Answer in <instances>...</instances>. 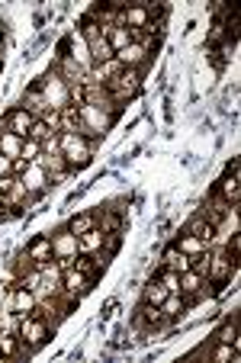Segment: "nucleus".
I'll list each match as a JSON object with an SVG mask.
<instances>
[{
	"label": "nucleus",
	"instance_id": "nucleus-13",
	"mask_svg": "<svg viewBox=\"0 0 241 363\" xmlns=\"http://www.w3.org/2000/svg\"><path fill=\"white\" fill-rule=\"evenodd\" d=\"M33 123H35V119L29 116V113L23 110V106H13V110H10L7 116H4V129L13 132V135H20V138H26V135H29Z\"/></svg>",
	"mask_w": 241,
	"mask_h": 363
},
{
	"label": "nucleus",
	"instance_id": "nucleus-25",
	"mask_svg": "<svg viewBox=\"0 0 241 363\" xmlns=\"http://www.w3.org/2000/svg\"><path fill=\"white\" fill-rule=\"evenodd\" d=\"M161 312H164V315L174 322V318H180V315L186 312V299H184L180 293H167L164 302H161Z\"/></svg>",
	"mask_w": 241,
	"mask_h": 363
},
{
	"label": "nucleus",
	"instance_id": "nucleus-4",
	"mask_svg": "<svg viewBox=\"0 0 241 363\" xmlns=\"http://www.w3.org/2000/svg\"><path fill=\"white\" fill-rule=\"evenodd\" d=\"M106 90H110V100L123 110V103H129L132 96L142 90V71L138 68H123L113 81H106Z\"/></svg>",
	"mask_w": 241,
	"mask_h": 363
},
{
	"label": "nucleus",
	"instance_id": "nucleus-42",
	"mask_svg": "<svg viewBox=\"0 0 241 363\" xmlns=\"http://www.w3.org/2000/svg\"><path fill=\"white\" fill-rule=\"evenodd\" d=\"M213 84H215V71H206V74H203V81H200V87H213Z\"/></svg>",
	"mask_w": 241,
	"mask_h": 363
},
{
	"label": "nucleus",
	"instance_id": "nucleus-5",
	"mask_svg": "<svg viewBox=\"0 0 241 363\" xmlns=\"http://www.w3.org/2000/svg\"><path fill=\"white\" fill-rule=\"evenodd\" d=\"M238 261H232V254L222 247V251H209V267H206V283L215 289H222L228 280H232Z\"/></svg>",
	"mask_w": 241,
	"mask_h": 363
},
{
	"label": "nucleus",
	"instance_id": "nucleus-32",
	"mask_svg": "<svg viewBox=\"0 0 241 363\" xmlns=\"http://www.w3.org/2000/svg\"><path fill=\"white\" fill-rule=\"evenodd\" d=\"M209 357H213L215 363H228V360H238V350H235L232 344H225V341H215V347L209 350Z\"/></svg>",
	"mask_w": 241,
	"mask_h": 363
},
{
	"label": "nucleus",
	"instance_id": "nucleus-30",
	"mask_svg": "<svg viewBox=\"0 0 241 363\" xmlns=\"http://www.w3.org/2000/svg\"><path fill=\"white\" fill-rule=\"evenodd\" d=\"M74 267L81 270L84 277H90L94 283H96V277H100V264H96V254H77V257H74Z\"/></svg>",
	"mask_w": 241,
	"mask_h": 363
},
{
	"label": "nucleus",
	"instance_id": "nucleus-21",
	"mask_svg": "<svg viewBox=\"0 0 241 363\" xmlns=\"http://www.w3.org/2000/svg\"><path fill=\"white\" fill-rule=\"evenodd\" d=\"M161 267L184 274V270H190V257H186V254H180V251H177V245H167V247H164V254H161Z\"/></svg>",
	"mask_w": 241,
	"mask_h": 363
},
{
	"label": "nucleus",
	"instance_id": "nucleus-33",
	"mask_svg": "<svg viewBox=\"0 0 241 363\" xmlns=\"http://www.w3.org/2000/svg\"><path fill=\"white\" fill-rule=\"evenodd\" d=\"M155 277H158V280H161V286H164L167 293H180V274H177V270H167V267H161Z\"/></svg>",
	"mask_w": 241,
	"mask_h": 363
},
{
	"label": "nucleus",
	"instance_id": "nucleus-8",
	"mask_svg": "<svg viewBox=\"0 0 241 363\" xmlns=\"http://www.w3.org/2000/svg\"><path fill=\"white\" fill-rule=\"evenodd\" d=\"M20 184H23V190H26V196L29 199H39L42 193L48 190V171L45 167H39V164H26V171L20 174Z\"/></svg>",
	"mask_w": 241,
	"mask_h": 363
},
{
	"label": "nucleus",
	"instance_id": "nucleus-20",
	"mask_svg": "<svg viewBox=\"0 0 241 363\" xmlns=\"http://www.w3.org/2000/svg\"><path fill=\"white\" fill-rule=\"evenodd\" d=\"M20 106L29 113L33 119H39L42 113L48 110V103H45V96L39 94V87H26V94H23V100H20Z\"/></svg>",
	"mask_w": 241,
	"mask_h": 363
},
{
	"label": "nucleus",
	"instance_id": "nucleus-6",
	"mask_svg": "<svg viewBox=\"0 0 241 363\" xmlns=\"http://www.w3.org/2000/svg\"><path fill=\"white\" fill-rule=\"evenodd\" d=\"M39 94L45 96L48 110H65V106H71V96H68V81H62V77L55 74V71H48L45 77H42L39 84Z\"/></svg>",
	"mask_w": 241,
	"mask_h": 363
},
{
	"label": "nucleus",
	"instance_id": "nucleus-31",
	"mask_svg": "<svg viewBox=\"0 0 241 363\" xmlns=\"http://www.w3.org/2000/svg\"><path fill=\"white\" fill-rule=\"evenodd\" d=\"M164 296H167V289L161 286V280H158V277H152V280L145 283L142 302H152V306H161V302H164Z\"/></svg>",
	"mask_w": 241,
	"mask_h": 363
},
{
	"label": "nucleus",
	"instance_id": "nucleus-34",
	"mask_svg": "<svg viewBox=\"0 0 241 363\" xmlns=\"http://www.w3.org/2000/svg\"><path fill=\"white\" fill-rule=\"evenodd\" d=\"M77 129H81L77 106H65V110H62V132H77Z\"/></svg>",
	"mask_w": 241,
	"mask_h": 363
},
{
	"label": "nucleus",
	"instance_id": "nucleus-39",
	"mask_svg": "<svg viewBox=\"0 0 241 363\" xmlns=\"http://www.w3.org/2000/svg\"><path fill=\"white\" fill-rule=\"evenodd\" d=\"M71 174H74L71 167H62V171H52V174H48V184H65V180H68Z\"/></svg>",
	"mask_w": 241,
	"mask_h": 363
},
{
	"label": "nucleus",
	"instance_id": "nucleus-18",
	"mask_svg": "<svg viewBox=\"0 0 241 363\" xmlns=\"http://www.w3.org/2000/svg\"><path fill=\"white\" fill-rule=\"evenodd\" d=\"M103 241H106V232L100 225L90 228V232L77 235V254H100L103 251Z\"/></svg>",
	"mask_w": 241,
	"mask_h": 363
},
{
	"label": "nucleus",
	"instance_id": "nucleus-1",
	"mask_svg": "<svg viewBox=\"0 0 241 363\" xmlns=\"http://www.w3.org/2000/svg\"><path fill=\"white\" fill-rule=\"evenodd\" d=\"M23 341V357H33L35 350H42L52 337V328H48L45 315L42 312H33V315H20V328H16Z\"/></svg>",
	"mask_w": 241,
	"mask_h": 363
},
{
	"label": "nucleus",
	"instance_id": "nucleus-2",
	"mask_svg": "<svg viewBox=\"0 0 241 363\" xmlns=\"http://www.w3.org/2000/svg\"><path fill=\"white\" fill-rule=\"evenodd\" d=\"M58 145H62V158L71 171L87 167L94 158V142H87L81 132H58Z\"/></svg>",
	"mask_w": 241,
	"mask_h": 363
},
{
	"label": "nucleus",
	"instance_id": "nucleus-37",
	"mask_svg": "<svg viewBox=\"0 0 241 363\" xmlns=\"http://www.w3.org/2000/svg\"><path fill=\"white\" fill-rule=\"evenodd\" d=\"M106 222H103V232L113 235V232H123V216L116 213V209H110V213H103Z\"/></svg>",
	"mask_w": 241,
	"mask_h": 363
},
{
	"label": "nucleus",
	"instance_id": "nucleus-19",
	"mask_svg": "<svg viewBox=\"0 0 241 363\" xmlns=\"http://www.w3.org/2000/svg\"><path fill=\"white\" fill-rule=\"evenodd\" d=\"M55 74L62 77V81H68V84H77V81H84V74H87V71H84L81 65L74 62V58L58 55V62H55Z\"/></svg>",
	"mask_w": 241,
	"mask_h": 363
},
{
	"label": "nucleus",
	"instance_id": "nucleus-27",
	"mask_svg": "<svg viewBox=\"0 0 241 363\" xmlns=\"http://www.w3.org/2000/svg\"><path fill=\"white\" fill-rule=\"evenodd\" d=\"M87 48H90V58H94V65H103V62H110V58H116V52L110 48V42L100 35V39H94V42H87Z\"/></svg>",
	"mask_w": 241,
	"mask_h": 363
},
{
	"label": "nucleus",
	"instance_id": "nucleus-11",
	"mask_svg": "<svg viewBox=\"0 0 241 363\" xmlns=\"http://www.w3.org/2000/svg\"><path fill=\"white\" fill-rule=\"evenodd\" d=\"M116 62L123 65V68L145 71V65L152 62V52H148V48H142V45H135V42H129L125 48H119V52H116Z\"/></svg>",
	"mask_w": 241,
	"mask_h": 363
},
{
	"label": "nucleus",
	"instance_id": "nucleus-14",
	"mask_svg": "<svg viewBox=\"0 0 241 363\" xmlns=\"http://www.w3.org/2000/svg\"><path fill=\"white\" fill-rule=\"evenodd\" d=\"M90 289H94V280H90V277H84L77 267H71V270H65V274H62V293L84 296V293H90Z\"/></svg>",
	"mask_w": 241,
	"mask_h": 363
},
{
	"label": "nucleus",
	"instance_id": "nucleus-41",
	"mask_svg": "<svg viewBox=\"0 0 241 363\" xmlns=\"http://www.w3.org/2000/svg\"><path fill=\"white\" fill-rule=\"evenodd\" d=\"M7 174H13V161L0 155V177H7Z\"/></svg>",
	"mask_w": 241,
	"mask_h": 363
},
{
	"label": "nucleus",
	"instance_id": "nucleus-10",
	"mask_svg": "<svg viewBox=\"0 0 241 363\" xmlns=\"http://www.w3.org/2000/svg\"><path fill=\"white\" fill-rule=\"evenodd\" d=\"M10 308H13L16 318H20V315H33L35 308H39V296H35L33 289H26V286H20V283H16L13 293H10Z\"/></svg>",
	"mask_w": 241,
	"mask_h": 363
},
{
	"label": "nucleus",
	"instance_id": "nucleus-40",
	"mask_svg": "<svg viewBox=\"0 0 241 363\" xmlns=\"http://www.w3.org/2000/svg\"><path fill=\"white\" fill-rule=\"evenodd\" d=\"M225 251L232 254V261H238V254H241V235H232V241L225 245Z\"/></svg>",
	"mask_w": 241,
	"mask_h": 363
},
{
	"label": "nucleus",
	"instance_id": "nucleus-9",
	"mask_svg": "<svg viewBox=\"0 0 241 363\" xmlns=\"http://www.w3.org/2000/svg\"><path fill=\"white\" fill-rule=\"evenodd\" d=\"M215 196H222L228 206H238L241 199V177H238V161H232V167H228V174L219 180V186H215Z\"/></svg>",
	"mask_w": 241,
	"mask_h": 363
},
{
	"label": "nucleus",
	"instance_id": "nucleus-36",
	"mask_svg": "<svg viewBox=\"0 0 241 363\" xmlns=\"http://www.w3.org/2000/svg\"><path fill=\"white\" fill-rule=\"evenodd\" d=\"M42 155V142H33V138H26V142H23V151H20V158L23 161H29V164H33L35 158H39Z\"/></svg>",
	"mask_w": 241,
	"mask_h": 363
},
{
	"label": "nucleus",
	"instance_id": "nucleus-7",
	"mask_svg": "<svg viewBox=\"0 0 241 363\" xmlns=\"http://www.w3.org/2000/svg\"><path fill=\"white\" fill-rule=\"evenodd\" d=\"M206 277L200 274V270H184V274H180V296H184L186 299V306H193V302L196 299H206Z\"/></svg>",
	"mask_w": 241,
	"mask_h": 363
},
{
	"label": "nucleus",
	"instance_id": "nucleus-29",
	"mask_svg": "<svg viewBox=\"0 0 241 363\" xmlns=\"http://www.w3.org/2000/svg\"><path fill=\"white\" fill-rule=\"evenodd\" d=\"M90 228H96V213H77L68 219L71 235H84V232H90Z\"/></svg>",
	"mask_w": 241,
	"mask_h": 363
},
{
	"label": "nucleus",
	"instance_id": "nucleus-23",
	"mask_svg": "<svg viewBox=\"0 0 241 363\" xmlns=\"http://www.w3.org/2000/svg\"><path fill=\"white\" fill-rule=\"evenodd\" d=\"M16 357H23L20 335H10V331H4V335H0V360H16Z\"/></svg>",
	"mask_w": 241,
	"mask_h": 363
},
{
	"label": "nucleus",
	"instance_id": "nucleus-12",
	"mask_svg": "<svg viewBox=\"0 0 241 363\" xmlns=\"http://www.w3.org/2000/svg\"><path fill=\"white\" fill-rule=\"evenodd\" d=\"M52 238V254L55 257H77V235L68 232V225H62L55 235H48Z\"/></svg>",
	"mask_w": 241,
	"mask_h": 363
},
{
	"label": "nucleus",
	"instance_id": "nucleus-16",
	"mask_svg": "<svg viewBox=\"0 0 241 363\" xmlns=\"http://www.w3.org/2000/svg\"><path fill=\"white\" fill-rule=\"evenodd\" d=\"M184 232H186V235H196V238H200V241H206V245H213V241H215V235H219V228H215L213 222H209L203 213H196V216H193V219L184 225Z\"/></svg>",
	"mask_w": 241,
	"mask_h": 363
},
{
	"label": "nucleus",
	"instance_id": "nucleus-28",
	"mask_svg": "<svg viewBox=\"0 0 241 363\" xmlns=\"http://www.w3.org/2000/svg\"><path fill=\"white\" fill-rule=\"evenodd\" d=\"M103 39L110 42L113 52H119V48H125L132 42V33L125 26H110V29H103Z\"/></svg>",
	"mask_w": 241,
	"mask_h": 363
},
{
	"label": "nucleus",
	"instance_id": "nucleus-3",
	"mask_svg": "<svg viewBox=\"0 0 241 363\" xmlns=\"http://www.w3.org/2000/svg\"><path fill=\"white\" fill-rule=\"evenodd\" d=\"M77 116H81V135L87 138V142H96V138H103L106 132L113 129V113H106V110H100V106H90V103H81L77 106Z\"/></svg>",
	"mask_w": 241,
	"mask_h": 363
},
{
	"label": "nucleus",
	"instance_id": "nucleus-17",
	"mask_svg": "<svg viewBox=\"0 0 241 363\" xmlns=\"http://www.w3.org/2000/svg\"><path fill=\"white\" fill-rule=\"evenodd\" d=\"M65 45H68V58H74L77 65H81L84 71H90L94 68V58H90V48H87V42L81 39V35H68V39H65Z\"/></svg>",
	"mask_w": 241,
	"mask_h": 363
},
{
	"label": "nucleus",
	"instance_id": "nucleus-35",
	"mask_svg": "<svg viewBox=\"0 0 241 363\" xmlns=\"http://www.w3.org/2000/svg\"><path fill=\"white\" fill-rule=\"evenodd\" d=\"M52 135H58V132H52L45 123H42V119H35V123H33V129H29V135H26V138H33V142H45V138H52Z\"/></svg>",
	"mask_w": 241,
	"mask_h": 363
},
{
	"label": "nucleus",
	"instance_id": "nucleus-38",
	"mask_svg": "<svg viewBox=\"0 0 241 363\" xmlns=\"http://www.w3.org/2000/svg\"><path fill=\"white\" fill-rule=\"evenodd\" d=\"M39 119H42V123H45L52 132H62V110H45Z\"/></svg>",
	"mask_w": 241,
	"mask_h": 363
},
{
	"label": "nucleus",
	"instance_id": "nucleus-22",
	"mask_svg": "<svg viewBox=\"0 0 241 363\" xmlns=\"http://www.w3.org/2000/svg\"><path fill=\"white\" fill-rule=\"evenodd\" d=\"M23 142H26V138H20V135H13V132H0V155H4V158H10V161H16L20 158V151H23Z\"/></svg>",
	"mask_w": 241,
	"mask_h": 363
},
{
	"label": "nucleus",
	"instance_id": "nucleus-15",
	"mask_svg": "<svg viewBox=\"0 0 241 363\" xmlns=\"http://www.w3.org/2000/svg\"><path fill=\"white\" fill-rule=\"evenodd\" d=\"M23 257H26L29 264H35V267H39V264H45V261H52V257H55V254H52V238H48V235L33 238L26 245V254H23Z\"/></svg>",
	"mask_w": 241,
	"mask_h": 363
},
{
	"label": "nucleus",
	"instance_id": "nucleus-24",
	"mask_svg": "<svg viewBox=\"0 0 241 363\" xmlns=\"http://www.w3.org/2000/svg\"><path fill=\"white\" fill-rule=\"evenodd\" d=\"M174 245H177V251L180 254H186V257H196V254H203V251H206V241H200V238H196V235H180V238L177 241H174Z\"/></svg>",
	"mask_w": 241,
	"mask_h": 363
},
{
	"label": "nucleus",
	"instance_id": "nucleus-26",
	"mask_svg": "<svg viewBox=\"0 0 241 363\" xmlns=\"http://www.w3.org/2000/svg\"><path fill=\"white\" fill-rule=\"evenodd\" d=\"M215 341H225V344H232L235 350H241V337H238V318H225V322H222V328L215 331Z\"/></svg>",
	"mask_w": 241,
	"mask_h": 363
}]
</instances>
